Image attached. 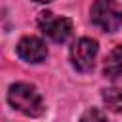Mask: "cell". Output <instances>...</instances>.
I'll return each mask as SVG.
<instances>
[{"mask_svg": "<svg viewBox=\"0 0 122 122\" xmlns=\"http://www.w3.org/2000/svg\"><path fill=\"white\" fill-rule=\"evenodd\" d=\"M8 103L27 114V116H40L44 112V99L40 95V92L32 86V84H27V82H17V84H11L10 90H8Z\"/></svg>", "mask_w": 122, "mask_h": 122, "instance_id": "1", "label": "cell"}, {"mask_svg": "<svg viewBox=\"0 0 122 122\" xmlns=\"http://www.w3.org/2000/svg\"><path fill=\"white\" fill-rule=\"evenodd\" d=\"M92 23L105 32H116L122 29V6L116 0H95L90 10Z\"/></svg>", "mask_w": 122, "mask_h": 122, "instance_id": "2", "label": "cell"}, {"mask_svg": "<svg viewBox=\"0 0 122 122\" xmlns=\"http://www.w3.org/2000/svg\"><path fill=\"white\" fill-rule=\"evenodd\" d=\"M38 27L51 42L57 44L67 42L72 34V21L69 17H61L51 11H42L38 15Z\"/></svg>", "mask_w": 122, "mask_h": 122, "instance_id": "3", "label": "cell"}, {"mask_svg": "<svg viewBox=\"0 0 122 122\" xmlns=\"http://www.w3.org/2000/svg\"><path fill=\"white\" fill-rule=\"evenodd\" d=\"M97 42L93 38H78L71 48V63L78 72H88L93 69L95 57H97Z\"/></svg>", "mask_w": 122, "mask_h": 122, "instance_id": "4", "label": "cell"}, {"mask_svg": "<svg viewBox=\"0 0 122 122\" xmlns=\"http://www.w3.org/2000/svg\"><path fill=\"white\" fill-rule=\"evenodd\" d=\"M17 55L27 63H42L48 57V48L36 36H23L17 42Z\"/></svg>", "mask_w": 122, "mask_h": 122, "instance_id": "5", "label": "cell"}, {"mask_svg": "<svg viewBox=\"0 0 122 122\" xmlns=\"http://www.w3.org/2000/svg\"><path fill=\"white\" fill-rule=\"evenodd\" d=\"M103 74L107 78H111V80L122 78V46H114L111 50V53L105 59Z\"/></svg>", "mask_w": 122, "mask_h": 122, "instance_id": "6", "label": "cell"}, {"mask_svg": "<svg viewBox=\"0 0 122 122\" xmlns=\"http://www.w3.org/2000/svg\"><path fill=\"white\" fill-rule=\"evenodd\" d=\"M101 97H103V103H105V107L109 111L122 112V88H116V86L105 88L103 93H101Z\"/></svg>", "mask_w": 122, "mask_h": 122, "instance_id": "7", "label": "cell"}, {"mask_svg": "<svg viewBox=\"0 0 122 122\" xmlns=\"http://www.w3.org/2000/svg\"><path fill=\"white\" fill-rule=\"evenodd\" d=\"M80 122H111V120H109L107 112H103V111L97 109V107H92V109H88V111L80 116Z\"/></svg>", "mask_w": 122, "mask_h": 122, "instance_id": "8", "label": "cell"}, {"mask_svg": "<svg viewBox=\"0 0 122 122\" xmlns=\"http://www.w3.org/2000/svg\"><path fill=\"white\" fill-rule=\"evenodd\" d=\"M34 2H38V4H48V2H51V0H34Z\"/></svg>", "mask_w": 122, "mask_h": 122, "instance_id": "9", "label": "cell"}]
</instances>
